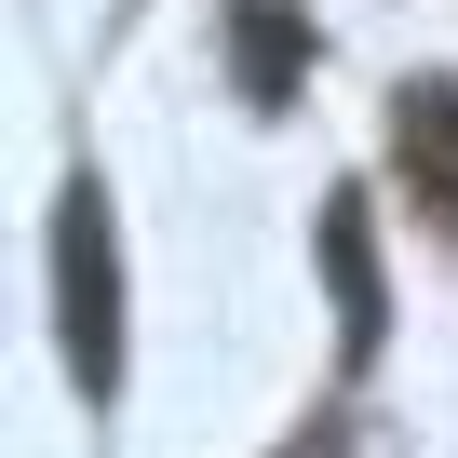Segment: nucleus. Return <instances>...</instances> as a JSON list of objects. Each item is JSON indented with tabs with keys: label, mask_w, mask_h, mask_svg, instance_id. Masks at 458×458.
Segmentation results:
<instances>
[{
	"label": "nucleus",
	"mask_w": 458,
	"mask_h": 458,
	"mask_svg": "<svg viewBox=\"0 0 458 458\" xmlns=\"http://www.w3.org/2000/svg\"><path fill=\"white\" fill-rule=\"evenodd\" d=\"M310 243H324V284H337V351L364 364V351H377V324H391V297H377V243H364V202H351V189L310 216Z\"/></svg>",
	"instance_id": "7ed1b4c3"
},
{
	"label": "nucleus",
	"mask_w": 458,
	"mask_h": 458,
	"mask_svg": "<svg viewBox=\"0 0 458 458\" xmlns=\"http://www.w3.org/2000/svg\"><path fill=\"white\" fill-rule=\"evenodd\" d=\"M55 351H68V377L95 404L122 391V243H108V202L95 189L55 202Z\"/></svg>",
	"instance_id": "f257e3e1"
},
{
	"label": "nucleus",
	"mask_w": 458,
	"mask_h": 458,
	"mask_svg": "<svg viewBox=\"0 0 458 458\" xmlns=\"http://www.w3.org/2000/svg\"><path fill=\"white\" fill-rule=\"evenodd\" d=\"M391 162H404L418 216L458 229V81H404V95H391Z\"/></svg>",
	"instance_id": "f03ea898"
},
{
	"label": "nucleus",
	"mask_w": 458,
	"mask_h": 458,
	"mask_svg": "<svg viewBox=\"0 0 458 458\" xmlns=\"http://www.w3.org/2000/svg\"><path fill=\"white\" fill-rule=\"evenodd\" d=\"M297 55H310V14H297V0H229V81H243L257 108L297 95Z\"/></svg>",
	"instance_id": "20e7f679"
}]
</instances>
